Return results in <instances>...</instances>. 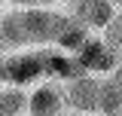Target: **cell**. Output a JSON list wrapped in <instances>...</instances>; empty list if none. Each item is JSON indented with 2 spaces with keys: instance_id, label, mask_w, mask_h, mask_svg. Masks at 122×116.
Masks as SVG:
<instances>
[{
  "instance_id": "obj_1",
  "label": "cell",
  "mask_w": 122,
  "mask_h": 116,
  "mask_svg": "<svg viewBox=\"0 0 122 116\" xmlns=\"http://www.w3.org/2000/svg\"><path fill=\"white\" fill-rule=\"evenodd\" d=\"M3 61V79L6 86H34L37 79L46 76V55L43 49H15L12 55L0 58Z\"/></svg>"
},
{
  "instance_id": "obj_2",
  "label": "cell",
  "mask_w": 122,
  "mask_h": 116,
  "mask_svg": "<svg viewBox=\"0 0 122 116\" xmlns=\"http://www.w3.org/2000/svg\"><path fill=\"white\" fill-rule=\"evenodd\" d=\"M73 58H76V64L86 73H92V76H110V73L119 67V61H122V58L101 40V34H92L89 40L73 52Z\"/></svg>"
},
{
  "instance_id": "obj_3",
  "label": "cell",
  "mask_w": 122,
  "mask_h": 116,
  "mask_svg": "<svg viewBox=\"0 0 122 116\" xmlns=\"http://www.w3.org/2000/svg\"><path fill=\"white\" fill-rule=\"evenodd\" d=\"M98 79L101 76H92V73H82V76H73L67 83H61V92H64V110L70 113H98Z\"/></svg>"
},
{
  "instance_id": "obj_4",
  "label": "cell",
  "mask_w": 122,
  "mask_h": 116,
  "mask_svg": "<svg viewBox=\"0 0 122 116\" xmlns=\"http://www.w3.org/2000/svg\"><path fill=\"white\" fill-rule=\"evenodd\" d=\"M70 15L76 21H82L92 34H101L110 25V18L116 15V3L113 0H73L70 3Z\"/></svg>"
},
{
  "instance_id": "obj_5",
  "label": "cell",
  "mask_w": 122,
  "mask_h": 116,
  "mask_svg": "<svg viewBox=\"0 0 122 116\" xmlns=\"http://www.w3.org/2000/svg\"><path fill=\"white\" fill-rule=\"evenodd\" d=\"M28 116H58L64 113V92H61V83H40L34 86V92H28V107H25Z\"/></svg>"
},
{
  "instance_id": "obj_6",
  "label": "cell",
  "mask_w": 122,
  "mask_h": 116,
  "mask_svg": "<svg viewBox=\"0 0 122 116\" xmlns=\"http://www.w3.org/2000/svg\"><path fill=\"white\" fill-rule=\"evenodd\" d=\"M92 37V31L82 25V21H76L70 12H61L58 18V28H55V37H52V46L58 49V52H67V55H73L79 46L86 43Z\"/></svg>"
},
{
  "instance_id": "obj_7",
  "label": "cell",
  "mask_w": 122,
  "mask_h": 116,
  "mask_svg": "<svg viewBox=\"0 0 122 116\" xmlns=\"http://www.w3.org/2000/svg\"><path fill=\"white\" fill-rule=\"evenodd\" d=\"M46 55V76L52 79V83H67V79H73V76H82V67L76 64L73 55H67V52H58V49H43Z\"/></svg>"
},
{
  "instance_id": "obj_8",
  "label": "cell",
  "mask_w": 122,
  "mask_h": 116,
  "mask_svg": "<svg viewBox=\"0 0 122 116\" xmlns=\"http://www.w3.org/2000/svg\"><path fill=\"white\" fill-rule=\"evenodd\" d=\"M0 40H3V46H9V49H25L28 46L21 9H9V12L0 15Z\"/></svg>"
},
{
  "instance_id": "obj_9",
  "label": "cell",
  "mask_w": 122,
  "mask_h": 116,
  "mask_svg": "<svg viewBox=\"0 0 122 116\" xmlns=\"http://www.w3.org/2000/svg\"><path fill=\"white\" fill-rule=\"evenodd\" d=\"M98 116H122V89L113 76L98 79Z\"/></svg>"
},
{
  "instance_id": "obj_10",
  "label": "cell",
  "mask_w": 122,
  "mask_h": 116,
  "mask_svg": "<svg viewBox=\"0 0 122 116\" xmlns=\"http://www.w3.org/2000/svg\"><path fill=\"white\" fill-rule=\"evenodd\" d=\"M28 107V92L18 86H0V116H21Z\"/></svg>"
},
{
  "instance_id": "obj_11",
  "label": "cell",
  "mask_w": 122,
  "mask_h": 116,
  "mask_svg": "<svg viewBox=\"0 0 122 116\" xmlns=\"http://www.w3.org/2000/svg\"><path fill=\"white\" fill-rule=\"evenodd\" d=\"M101 40H104V43L122 58V12H116L113 18H110V25L101 31Z\"/></svg>"
},
{
  "instance_id": "obj_12",
  "label": "cell",
  "mask_w": 122,
  "mask_h": 116,
  "mask_svg": "<svg viewBox=\"0 0 122 116\" xmlns=\"http://www.w3.org/2000/svg\"><path fill=\"white\" fill-rule=\"evenodd\" d=\"M110 76H113V79H116V86L122 89V61H119V67H116V70L110 73Z\"/></svg>"
},
{
  "instance_id": "obj_13",
  "label": "cell",
  "mask_w": 122,
  "mask_h": 116,
  "mask_svg": "<svg viewBox=\"0 0 122 116\" xmlns=\"http://www.w3.org/2000/svg\"><path fill=\"white\" fill-rule=\"evenodd\" d=\"M0 86H6V79H3V61H0Z\"/></svg>"
},
{
  "instance_id": "obj_14",
  "label": "cell",
  "mask_w": 122,
  "mask_h": 116,
  "mask_svg": "<svg viewBox=\"0 0 122 116\" xmlns=\"http://www.w3.org/2000/svg\"><path fill=\"white\" fill-rule=\"evenodd\" d=\"M3 49H6V46H3V40H0V55H3Z\"/></svg>"
},
{
  "instance_id": "obj_15",
  "label": "cell",
  "mask_w": 122,
  "mask_h": 116,
  "mask_svg": "<svg viewBox=\"0 0 122 116\" xmlns=\"http://www.w3.org/2000/svg\"><path fill=\"white\" fill-rule=\"evenodd\" d=\"M82 116H98V113H82Z\"/></svg>"
},
{
  "instance_id": "obj_16",
  "label": "cell",
  "mask_w": 122,
  "mask_h": 116,
  "mask_svg": "<svg viewBox=\"0 0 122 116\" xmlns=\"http://www.w3.org/2000/svg\"><path fill=\"white\" fill-rule=\"evenodd\" d=\"M116 6H119V9H122V0H119V3H116Z\"/></svg>"
},
{
  "instance_id": "obj_17",
  "label": "cell",
  "mask_w": 122,
  "mask_h": 116,
  "mask_svg": "<svg viewBox=\"0 0 122 116\" xmlns=\"http://www.w3.org/2000/svg\"><path fill=\"white\" fill-rule=\"evenodd\" d=\"M67 3H73V0H67Z\"/></svg>"
},
{
  "instance_id": "obj_18",
  "label": "cell",
  "mask_w": 122,
  "mask_h": 116,
  "mask_svg": "<svg viewBox=\"0 0 122 116\" xmlns=\"http://www.w3.org/2000/svg\"><path fill=\"white\" fill-rule=\"evenodd\" d=\"M21 116H28V113H21Z\"/></svg>"
},
{
  "instance_id": "obj_19",
  "label": "cell",
  "mask_w": 122,
  "mask_h": 116,
  "mask_svg": "<svg viewBox=\"0 0 122 116\" xmlns=\"http://www.w3.org/2000/svg\"><path fill=\"white\" fill-rule=\"evenodd\" d=\"M58 116H64V113H58Z\"/></svg>"
},
{
  "instance_id": "obj_20",
  "label": "cell",
  "mask_w": 122,
  "mask_h": 116,
  "mask_svg": "<svg viewBox=\"0 0 122 116\" xmlns=\"http://www.w3.org/2000/svg\"><path fill=\"white\" fill-rule=\"evenodd\" d=\"M0 3H3V0H0Z\"/></svg>"
}]
</instances>
